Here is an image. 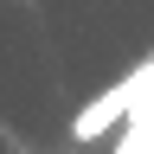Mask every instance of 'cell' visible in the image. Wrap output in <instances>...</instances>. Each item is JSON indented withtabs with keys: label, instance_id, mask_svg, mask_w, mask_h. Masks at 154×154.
Returning a JSON list of instances; mask_svg holds the SVG:
<instances>
[{
	"label": "cell",
	"instance_id": "6da1fadb",
	"mask_svg": "<svg viewBox=\"0 0 154 154\" xmlns=\"http://www.w3.org/2000/svg\"><path fill=\"white\" fill-rule=\"evenodd\" d=\"M148 96H154V58H148V64H135L122 84L103 90L96 103H84V109H77V122H71V135H77V141H96V135H109L116 122H128L135 103H148Z\"/></svg>",
	"mask_w": 154,
	"mask_h": 154
},
{
	"label": "cell",
	"instance_id": "7a4b0ae2",
	"mask_svg": "<svg viewBox=\"0 0 154 154\" xmlns=\"http://www.w3.org/2000/svg\"><path fill=\"white\" fill-rule=\"evenodd\" d=\"M116 154H154V96H148V103H135V116H128L122 148H116Z\"/></svg>",
	"mask_w": 154,
	"mask_h": 154
}]
</instances>
